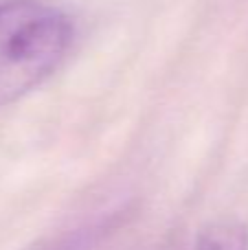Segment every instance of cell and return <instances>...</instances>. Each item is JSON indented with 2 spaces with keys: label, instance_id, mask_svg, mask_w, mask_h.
<instances>
[{
  "label": "cell",
  "instance_id": "obj_1",
  "mask_svg": "<svg viewBox=\"0 0 248 250\" xmlns=\"http://www.w3.org/2000/svg\"><path fill=\"white\" fill-rule=\"evenodd\" d=\"M73 20L40 0L0 2V108L42 86L68 55Z\"/></svg>",
  "mask_w": 248,
  "mask_h": 250
},
{
  "label": "cell",
  "instance_id": "obj_3",
  "mask_svg": "<svg viewBox=\"0 0 248 250\" xmlns=\"http://www.w3.org/2000/svg\"><path fill=\"white\" fill-rule=\"evenodd\" d=\"M29 250H79V246L73 239H55V242H48V244H38V246Z\"/></svg>",
  "mask_w": 248,
  "mask_h": 250
},
{
  "label": "cell",
  "instance_id": "obj_2",
  "mask_svg": "<svg viewBox=\"0 0 248 250\" xmlns=\"http://www.w3.org/2000/svg\"><path fill=\"white\" fill-rule=\"evenodd\" d=\"M191 250H248V229L237 220H218L198 233Z\"/></svg>",
  "mask_w": 248,
  "mask_h": 250
}]
</instances>
